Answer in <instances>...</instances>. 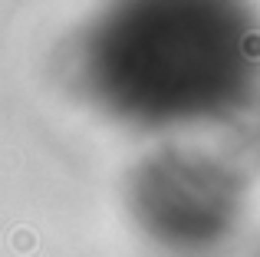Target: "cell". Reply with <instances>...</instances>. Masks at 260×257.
Instances as JSON below:
<instances>
[{
  "label": "cell",
  "mask_w": 260,
  "mask_h": 257,
  "mask_svg": "<svg viewBox=\"0 0 260 257\" xmlns=\"http://www.w3.org/2000/svg\"><path fill=\"white\" fill-rule=\"evenodd\" d=\"M79 96L135 132L234 122L260 92V17L241 4H119L83 26Z\"/></svg>",
  "instance_id": "6da1fadb"
},
{
  "label": "cell",
  "mask_w": 260,
  "mask_h": 257,
  "mask_svg": "<svg viewBox=\"0 0 260 257\" xmlns=\"http://www.w3.org/2000/svg\"><path fill=\"white\" fill-rule=\"evenodd\" d=\"M135 231L172 257H208L244 224L247 181L224 155L201 145H158L125 178Z\"/></svg>",
  "instance_id": "7a4b0ae2"
}]
</instances>
